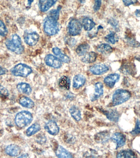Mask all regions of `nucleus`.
I'll use <instances>...</instances> for the list:
<instances>
[{
  "label": "nucleus",
  "mask_w": 140,
  "mask_h": 158,
  "mask_svg": "<svg viewBox=\"0 0 140 158\" xmlns=\"http://www.w3.org/2000/svg\"><path fill=\"white\" fill-rule=\"evenodd\" d=\"M5 44L8 50L18 55L23 53L24 51L21 39L17 34L13 35L10 39L7 40Z\"/></svg>",
  "instance_id": "obj_1"
},
{
  "label": "nucleus",
  "mask_w": 140,
  "mask_h": 158,
  "mask_svg": "<svg viewBox=\"0 0 140 158\" xmlns=\"http://www.w3.org/2000/svg\"><path fill=\"white\" fill-rule=\"evenodd\" d=\"M33 119V116L30 112L23 110L17 114L15 121L18 127L22 128L29 125L32 123Z\"/></svg>",
  "instance_id": "obj_2"
},
{
  "label": "nucleus",
  "mask_w": 140,
  "mask_h": 158,
  "mask_svg": "<svg viewBox=\"0 0 140 158\" xmlns=\"http://www.w3.org/2000/svg\"><path fill=\"white\" fill-rule=\"evenodd\" d=\"M131 94L127 90L118 89L115 92L112 98V104L114 106L122 104L130 99Z\"/></svg>",
  "instance_id": "obj_3"
},
{
  "label": "nucleus",
  "mask_w": 140,
  "mask_h": 158,
  "mask_svg": "<svg viewBox=\"0 0 140 158\" xmlns=\"http://www.w3.org/2000/svg\"><path fill=\"white\" fill-rule=\"evenodd\" d=\"M44 29L47 34L49 35H53L59 31V25L57 20L48 17L44 21Z\"/></svg>",
  "instance_id": "obj_4"
},
{
  "label": "nucleus",
  "mask_w": 140,
  "mask_h": 158,
  "mask_svg": "<svg viewBox=\"0 0 140 158\" xmlns=\"http://www.w3.org/2000/svg\"><path fill=\"white\" fill-rule=\"evenodd\" d=\"M32 72V69L24 64H18L11 70L12 74L15 77H27Z\"/></svg>",
  "instance_id": "obj_5"
},
{
  "label": "nucleus",
  "mask_w": 140,
  "mask_h": 158,
  "mask_svg": "<svg viewBox=\"0 0 140 158\" xmlns=\"http://www.w3.org/2000/svg\"><path fill=\"white\" fill-rule=\"evenodd\" d=\"M82 28V25L78 20L72 19L68 25V32L71 36L78 35L81 33Z\"/></svg>",
  "instance_id": "obj_6"
},
{
  "label": "nucleus",
  "mask_w": 140,
  "mask_h": 158,
  "mask_svg": "<svg viewBox=\"0 0 140 158\" xmlns=\"http://www.w3.org/2000/svg\"><path fill=\"white\" fill-rule=\"evenodd\" d=\"M45 61L47 65L54 68H60L62 65L61 61L58 58L52 55H46Z\"/></svg>",
  "instance_id": "obj_7"
},
{
  "label": "nucleus",
  "mask_w": 140,
  "mask_h": 158,
  "mask_svg": "<svg viewBox=\"0 0 140 158\" xmlns=\"http://www.w3.org/2000/svg\"><path fill=\"white\" fill-rule=\"evenodd\" d=\"M44 128L47 132L52 135H56L59 133L60 128L57 123L54 120H50L45 123Z\"/></svg>",
  "instance_id": "obj_8"
},
{
  "label": "nucleus",
  "mask_w": 140,
  "mask_h": 158,
  "mask_svg": "<svg viewBox=\"0 0 140 158\" xmlns=\"http://www.w3.org/2000/svg\"><path fill=\"white\" fill-rule=\"evenodd\" d=\"M24 38L26 44L31 46H33L37 43L39 36L37 32H32L26 34Z\"/></svg>",
  "instance_id": "obj_9"
},
{
  "label": "nucleus",
  "mask_w": 140,
  "mask_h": 158,
  "mask_svg": "<svg viewBox=\"0 0 140 158\" xmlns=\"http://www.w3.org/2000/svg\"><path fill=\"white\" fill-rule=\"evenodd\" d=\"M111 139L117 144L116 149L121 148L125 144L126 137L123 134L120 132H116L113 134L111 137Z\"/></svg>",
  "instance_id": "obj_10"
},
{
  "label": "nucleus",
  "mask_w": 140,
  "mask_h": 158,
  "mask_svg": "<svg viewBox=\"0 0 140 158\" xmlns=\"http://www.w3.org/2000/svg\"><path fill=\"white\" fill-rule=\"evenodd\" d=\"M120 78V75L118 73H112L105 78L104 82L108 87L112 88L116 83L118 82Z\"/></svg>",
  "instance_id": "obj_11"
},
{
  "label": "nucleus",
  "mask_w": 140,
  "mask_h": 158,
  "mask_svg": "<svg viewBox=\"0 0 140 158\" xmlns=\"http://www.w3.org/2000/svg\"><path fill=\"white\" fill-rule=\"evenodd\" d=\"M109 67L103 64L93 65L90 68L91 73L96 75L103 74L109 70Z\"/></svg>",
  "instance_id": "obj_12"
},
{
  "label": "nucleus",
  "mask_w": 140,
  "mask_h": 158,
  "mask_svg": "<svg viewBox=\"0 0 140 158\" xmlns=\"http://www.w3.org/2000/svg\"><path fill=\"white\" fill-rule=\"evenodd\" d=\"M57 0H39V6L42 12L49 10L57 2Z\"/></svg>",
  "instance_id": "obj_13"
},
{
  "label": "nucleus",
  "mask_w": 140,
  "mask_h": 158,
  "mask_svg": "<svg viewBox=\"0 0 140 158\" xmlns=\"http://www.w3.org/2000/svg\"><path fill=\"white\" fill-rule=\"evenodd\" d=\"M103 86L102 83L100 82L96 83L95 85V92L91 97V101H96L103 94Z\"/></svg>",
  "instance_id": "obj_14"
},
{
  "label": "nucleus",
  "mask_w": 140,
  "mask_h": 158,
  "mask_svg": "<svg viewBox=\"0 0 140 158\" xmlns=\"http://www.w3.org/2000/svg\"><path fill=\"white\" fill-rule=\"evenodd\" d=\"M6 153L10 156H17L21 152V149L18 146L10 144L5 149Z\"/></svg>",
  "instance_id": "obj_15"
},
{
  "label": "nucleus",
  "mask_w": 140,
  "mask_h": 158,
  "mask_svg": "<svg viewBox=\"0 0 140 158\" xmlns=\"http://www.w3.org/2000/svg\"><path fill=\"white\" fill-rule=\"evenodd\" d=\"M104 114L106 115L109 120L114 122H118L119 120V114L115 109H109L104 110Z\"/></svg>",
  "instance_id": "obj_16"
},
{
  "label": "nucleus",
  "mask_w": 140,
  "mask_h": 158,
  "mask_svg": "<svg viewBox=\"0 0 140 158\" xmlns=\"http://www.w3.org/2000/svg\"><path fill=\"white\" fill-rule=\"evenodd\" d=\"M86 79L84 76L78 74L75 76L73 81V87L75 89H79L85 84Z\"/></svg>",
  "instance_id": "obj_17"
},
{
  "label": "nucleus",
  "mask_w": 140,
  "mask_h": 158,
  "mask_svg": "<svg viewBox=\"0 0 140 158\" xmlns=\"http://www.w3.org/2000/svg\"><path fill=\"white\" fill-rule=\"evenodd\" d=\"M55 152H56V156L58 158H73L72 155L71 153L61 145H58L57 146Z\"/></svg>",
  "instance_id": "obj_18"
},
{
  "label": "nucleus",
  "mask_w": 140,
  "mask_h": 158,
  "mask_svg": "<svg viewBox=\"0 0 140 158\" xmlns=\"http://www.w3.org/2000/svg\"><path fill=\"white\" fill-rule=\"evenodd\" d=\"M17 88L18 90L21 93L29 95L32 93V89L29 84L26 83L21 82L18 84Z\"/></svg>",
  "instance_id": "obj_19"
},
{
  "label": "nucleus",
  "mask_w": 140,
  "mask_h": 158,
  "mask_svg": "<svg viewBox=\"0 0 140 158\" xmlns=\"http://www.w3.org/2000/svg\"><path fill=\"white\" fill-rule=\"evenodd\" d=\"M19 103L22 107L24 108H32L34 106V103L33 101L29 98L26 96H22L19 99Z\"/></svg>",
  "instance_id": "obj_20"
},
{
  "label": "nucleus",
  "mask_w": 140,
  "mask_h": 158,
  "mask_svg": "<svg viewBox=\"0 0 140 158\" xmlns=\"http://www.w3.org/2000/svg\"><path fill=\"white\" fill-rule=\"evenodd\" d=\"M52 52L56 56L58 57V58L65 63H69L70 61V59L67 55L63 54L61 51L60 49L57 48H54L52 49Z\"/></svg>",
  "instance_id": "obj_21"
},
{
  "label": "nucleus",
  "mask_w": 140,
  "mask_h": 158,
  "mask_svg": "<svg viewBox=\"0 0 140 158\" xmlns=\"http://www.w3.org/2000/svg\"><path fill=\"white\" fill-rule=\"evenodd\" d=\"M97 55L95 52L87 53L81 59V61L86 64L92 63L96 61Z\"/></svg>",
  "instance_id": "obj_22"
},
{
  "label": "nucleus",
  "mask_w": 140,
  "mask_h": 158,
  "mask_svg": "<svg viewBox=\"0 0 140 158\" xmlns=\"http://www.w3.org/2000/svg\"><path fill=\"white\" fill-rule=\"evenodd\" d=\"M41 129L40 125L37 123L33 124L29 127L26 131V135L28 137H30L35 134L37 132H39Z\"/></svg>",
  "instance_id": "obj_23"
},
{
  "label": "nucleus",
  "mask_w": 140,
  "mask_h": 158,
  "mask_svg": "<svg viewBox=\"0 0 140 158\" xmlns=\"http://www.w3.org/2000/svg\"><path fill=\"white\" fill-rule=\"evenodd\" d=\"M117 157L119 158H136V154L130 149L122 150L119 152L117 155Z\"/></svg>",
  "instance_id": "obj_24"
},
{
  "label": "nucleus",
  "mask_w": 140,
  "mask_h": 158,
  "mask_svg": "<svg viewBox=\"0 0 140 158\" xmlns=\"http://www.w3.org/2000/svg\"><path fill=\"white\" fill-rule=\"evenodd\" d=\"M71 116L76 121H80L81 119V111L78 107L73 106L69 109Z\"/></svg>",
  "instance_id": "obj_25"
},
{
  "label": "nucleus",
  "mask_w": 140,
  "mask_h": 158,
  "mask_svg": "<svg viewBox=\"0 0 140 158\" xmlns=\"http://www.w3.org/2000/svg\"><path fill=\"white\" fill-rule=\"evenodd\" d=\"M58 85L62 89L69 90L70 85V79L68 77L63 76L60 79Z\"/></svg>",
  "instance_id": "obj_26"
},
{
  "label": "nucleus",
  "mask_w": 140,
  "mask_h": 158,
  "mask_svg": "<svg viewBox=\"0 0 140 158\" xmlns=\"http://www.w3.org/2000/svg\"><path fill=\"white\" fill-rule=\"evenodd\" d=\"M97 49L99 52L106 55L111 54L113 51V49L112 47L107 44H100L98 46Z\"/></svg>",
  "instance_id": "obj_27"
},
{
  "label": "nucleus",
  "mask_w": 140,
  "mask_h": 158,
  "mask_svg": "<svg viewBox=\"0 0 140 158\" xmlns=\"http://www.w3.org/2000/svg\"><path fill=\"white\" fill-rule=\"evenodd\" d=\"M89 49V44L87 43H83L78 46L76 49V52L79 56H83L87 53Z\"/></svg>",
  "instance_id": "obj_28"
},
{
  "label": "nucleus",
  "mask_w": 140,
  "mask_h": 158,
  "mask_svg": "<svg viewBox=\"0 0 140 158\" xmlns=\"http://www.w3.org/2000/svg\"><path fill=\"white\" fill-rule=\"evenodd\" d=\"M108 138V135L105 132H99L97 134L95 137V141L99 143H103L107 142Z\"/></svg>",
  "instance_id": "obj_29"
},
{
  "label": "nucleus",
  "mask_w": 140,
  "mask_h": 158,
  "mask_svg": "<svg viewBox=\"0 0 140 158\" xmlns=\"http://www.w3.org/2000/svg\"><path fill=\"white\" fill-rule=\"evenodd\" d=\"M83 25L85 30L90 31L95 27V23L91 19L86 18L83 20Z\"/></svg>",
  "instance_id": "obj_30"
},
{
  "label": "nucleus",
  "mask_w": 140,
  "mask_h": 158,
  "mask_svg": "<svg viewBox=\"0 0 140 158\" xmlns=\"http://www.w3.org/2000/svg\"><path fill=\"white\" fill-rule=\"evenodd\" d=\"M105 39L106 42L112 44H115L118 41V40H119L118 36L114 32H111L109 34L106 36Z\"/></svg>",
  "instance_id": "obj_31"
},
{
  "label": "nucleus",
  "mask_w": 140,
  "mask_h": 158,
  "mask_svg": "<svg viewBox=\"0 0 140 158\" xmlns=\"http://www.w3.org/2000/svg\"><path fill=\"white\" fill-rule=\"evenodd\" d=\"M61 6H59L57 9L52 10L49 13L48 17L57 20L59 19L60 11L61 9Z\"/></svg>",
  "instance_id": "obj_32"
},
{
  "label": "nucleus",
  "mask_w": 140,
  "mask_h": 158,
  "mask_svg": "<svg viewBox=\"0 0 140 158\" xmlns=\"http://www.w3.org/2000/svg\"><path fill=\"white\" fill-rule=\"evenodd\" d=\"M8 30L3 22L0 20V35L5 37L8 34Z\"/></svg>",
  "instance_id": "obj_33"
},
{
  "label": "nucleus",
  "mask_w": 140,
  "mask_h": 158,
  "mask_svg": "<svg viewBox=\"0 0 140 158\" xmlns=\"http://www.w3.org/2000/svg\"><path fill=\"white\" fill-rule=\"evenodd\" d=\"M131 134L133 136H136L140 134V121L137 119L136 121V125L134 129L131 131Z\"/></svg>",
  "instance_id": "obj_34"
},
{
  "label": "nucleus",
  "mask_w": 140,
  "mask_h": 158,
  "mask_svg": "<svg viewBox=\"0 0 140 158\" xmlns=\"http://www.w3.org/2000/svg\"><path fill=\"white\" fill-rule=\"evenodd\" d=\"M108 23L116 31H118L119 29V23L115 19H111L109 20Z\"/></svg>",
  "instance_id": "obj_35"
},
{
  "label": "nucleus",
  "mask_w": 140,
  "mask_h": 158,
  "mask_svg": "<svg viewBox=\"0 0 140 158\" xmlns=\"http://www.w3.org/2000/svg\"><path fill=\"white\" fill-rule=\"evenodd\" d=\"M0 95L5 97H7L9 95V92L7 89L1 85H0Z\"/></svg>",
  "instance_id": "obj_36"
},
{
  "label": "nucleus",
  "mask_w": 140,
  "mask_h": 158,
  "mask_svg": "<svg viewBox=\"0 0 140 158\" xmlns=\"http://www.w3.org/2000/svg\"><path fill=\"white\" fill-rule=\"evenodd\" d=\"M101 0H95V4L93 6V9L95 11L99 10L101 7Z\"/></svg>",
  "instance_id": "obj_37"
},
{
  "label": "nucleus",
  "mask_w": 140,
  "mask_h": 158,
  "mask_svg": "<svg viewBox=\"0 0 140 158\" xmlns=\"http://www.w3.org/2000/svg\"><path fill=\"white\" fill-rule=\"evenodd\" d=\"M122 1L124 5L126 6H129L131 5L137 3L138 0H122Z\"/></svg>",
  "instance_id": "obj_38"
},
{
  "label": "nucleus",
  "mask_w": 140,
  "mask_h": 158,
  "mask_svg": "<svg viewBox=\"0 0 140 158\" xmlns=\"http://www.w3.org/2000/svg\"><path fill=\"white\" fill-rule=\"evenodd\" d=\"M46 140V138L45 136L44 135L41 136V135L37 139V142L38 143H41H41H45Z\"/></svg>",
  "instance_id": "obj_39"
},
{
  "label": "nucleus",
  "mask_w": 140,
  "mask_h": 158,
  "mask_svg": "<svg viewBox=\"0 0 140 158\" xmlns=\"http://www.w3.org/2000/svg\"><path fill=\"white\" fill-rule=\"evenodd\" d=\"M8 72V70L0 66V76L6 74Z\"/></svg>",
  "instance_id": "obj_40"
},
{
  "label": "nucleus",
  "mask_w": 140,
  "mask_h": 158,
  "mask_svg": "<svg viewBox=\"0 0 140 158\" xmlns=\"http://www.w3.org/2000/svg\"><path fill=\"white\" fill-rule=\"evenodd\" d=\"M135 14L138 17H140V10H136L135 12Z\"/></svg>",
  "instance_id": "obj_41"
},
{
  "label": "nucleus",
  "mask_w": 140,
  "mask_h": 158,
  "mask_svg": "<svg viewBox=\"0 0 140 158\" xmlns=\"http://www.w3.org/2000/svg\"><path fill=\"white\" fill-rule=\"evenodd\" d=\"M34 0H28V6H30L32 3H33Z\"/></svg>",
  "instance_id": "obj_42"
},
{
  "label": "nucleus",
  "mask_w": 140,
  "mask_h": 158,
  "mask_svg": "<svg viewBox=\"0 0 140 158\" xmlns=\"http://www.w3.org/2000/svg\"><path fill=\"white\" fill-rule=\"evenodd\" d=\"M28 154H22V155L20 156L19 157V158H26L28 156Z\"/></svg>",
  "instance_id": "obj_43"
},
{
  "label": "nucleus",
  "mask_w": 140,
  "mask_h": 158,
  "mask_svg": "<svg viewBox=\"0 0 140 158\" xmlns=\"http://www.w3.org/2000/svg\"><path fill=\"white\" fill-rule=\"evenodd\" d=\"M79 1H80L81 3H83L84 2V1H85V0H79Z\"/></svg>",
  "instance_id": "obj_44"
},
{
  "label": "nucleus",
  "mask_w": 140,
  "mask_h": 158,
  "mask_svg": "<svg viewBox=\"0 0 140 158\" xmlns=\"http://www.w3.org/2000/svg\"><path fill=\"white\" fill-rule=\"evenodd\" d=\"M138 60V61H140V57H139L137 59Z\"/></svg>",
  "instance_id": "obj_45"
}]
</instances>
